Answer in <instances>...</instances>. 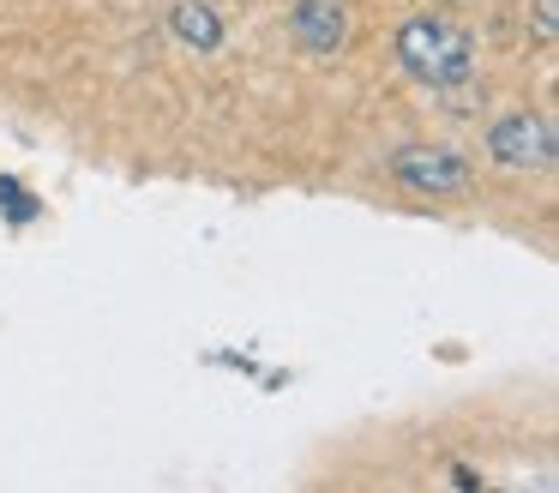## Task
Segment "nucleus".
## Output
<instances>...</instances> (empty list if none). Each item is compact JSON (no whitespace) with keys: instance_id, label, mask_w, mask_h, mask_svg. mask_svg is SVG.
Here are the masks:
<instances>
[{"instance_id":"f03ea898","label":"nucleus","mask_w":559,"mask_h":493,"mask_svg":"<svg viewBox=\"0 0 559 493\" xmlns=\"http://www.w3.org/2000/svg\"><path fill=\"white\" fill-rule=\"evenodd\" d=\"M391 175L409 192H427V199H451V192L469 187V163L457 151H445V144H403L391 156Z\"/></svg>"},{"instance_id":"423d86ee","label":"nucleus","mask_w":559,"mask_h":493,"mask_svg":"<svg viewBox=\"0 0 559 493\" xmlns=\"http://www.w3.org/2000/svg\"><path fill=\"white\" fill-rule=\"evenodd\" d=\"M554 31H559V0H535V36L554 43Z\"/></svg>"},{"instance_id":"20e7f679","label":"nucleus","mask_w":559,"mask_h":493,"mask_svg":"<svg viewBox=\"0 0 559 493\" xmlns=\"http://www.w3.org/2000/svg\"><path fill=\"white\" fill-rule=\"evenodd\" d=\"M349 36V7L343 0H295V43L307 55H337Z\"/></svg>"},{"instance_id":"f257e3e1","label":"nucleus","mask_w":559,"mask_h":493,"mask_svg":"<svg viewBox=\"0 0 559 493\" xmlns=\"http://www.w3.org/2000/svg\"><path fill=\"white\" fill-rule=\"evenodd\" d=\"M397 60L421 84H463L475 67V43L451 19H409L397 31Z\"/></svg>"},{"instance_id":"7ed1b4c3","label":"nucleus","mask_w":559,"mask_h":493,"mask_svg":"<svg viewBox=\"0 0 559 493\" xmlns=\"http://www.w3.org/2000/svg\"><path fill=\"white\" fill-rule=\"evenodd\" d=\"M487 151H493L506 168L547 175V168H554V120H542V115H506V120H493Z\"/></svg>"},{"instance_id":"39448f33","label":"nucleus","mask_w":559,"mask_h":493,"mask_svg":"<svg viewBox=\"0 0 559 493\" xmlns=\"http://www.w3.org/2000/svg\"><path fill=\"white\" fill-rule=\"evenodd\" d=\"M169 24H175V36H181L187 48H217L223 43V19L205 7V0H181V7L169 12Z\"/></svg>"}]
</instances>
